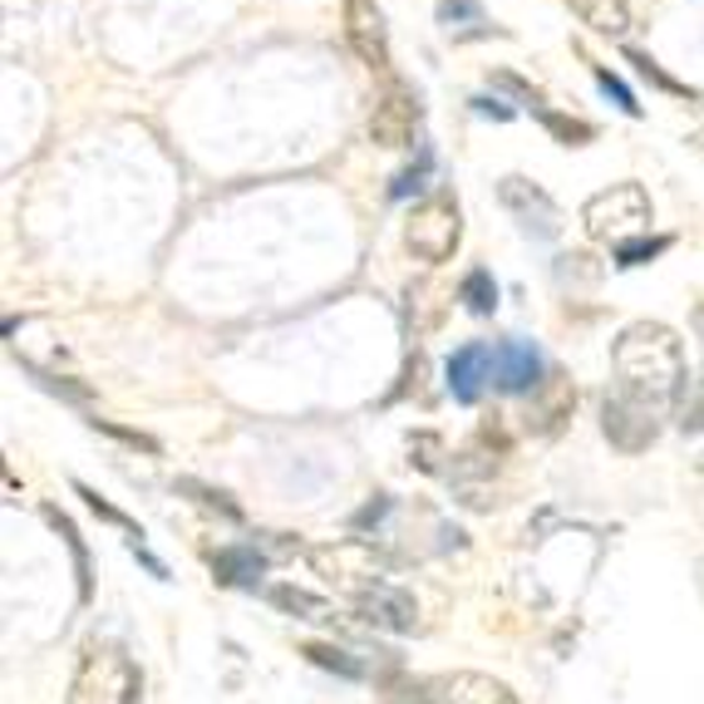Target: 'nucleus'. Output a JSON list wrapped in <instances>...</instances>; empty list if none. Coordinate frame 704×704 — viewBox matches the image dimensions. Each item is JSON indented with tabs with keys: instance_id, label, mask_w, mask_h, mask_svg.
<instances>
[{
	"instance_id": "nucleus-14",
	"label": "nucleus",
	"mask_w": 704,
	"mask_h": 704,
	"mask_svg": "<svg viewBox=\"0 0 704 704\" xmlns=\"http://www.w3.org/2000/svg\"><path fill=\"white\" fill-rule=\"evenodd\" d=\"M571 404H577V390H571L562 375H547V384L533 394V414H527V424H533L537 434H557L562 420L571 414Z\"/></svg>"
},
{
	"instance_id": "nucleus-15",
	"label": "nucleus",
	"mask_w": 704,
	"mask_h": 704,
	"mask_svg": "<svg viewBox=\"0 0 704 704\" xmlns=\"http://www.w3.org/2000/svg\"><path fill=\"white\" fill-rule=\"evenodd\" d=\"M438 25H444V35H454V40L498 35V25L488 20V10L478 5V0H438Z\"/></svg>"
},
{
	"instance_id": "nucleus-17",
	"label": "nucleus",
	"mask_w": 704,
	"mask_h": 704,
	"mask_svg": "<svg viewBox=\"0 0 704 704\" xmlns=\"http://www.w3.org/2000/svg\"><path fill=\"white\" fill-rule=\"evenodd\" d=\"M267 601H271L277 611H286V616H295V621H335L331 601L311 596V591H301V586H271Z\"/></svg>"
},
{
	"instance_id": "nucleus-9",
	"label": "nucleus",
	"mask_w": 704,
	"mask_h": 704,
	"mask_svg": "<svg viewBox=\"0 0 704 704\" xmlns=\"http://www.w3.org/2000/svg\"><path fill=\"white\" fill-rule=\"evenodd\" d=\"M420 690L428 695V704H523L513 695V685L478 675V670H444V675H428Z\"/></svg>"
},
{
	"instance_id": "nucleus-16",
	"label": "nucleus",
	"mask_w": 704,
	"mask_h": 704,
	"mask_svg": "<svg viewBox=\"0 0 704 704\" xmlns=\"http://www.w3.org/2000/svg\"><path fill=\"white\" fill-rule=\"evenodd\" d=\"M567 5L577 10V20L586 30H596V35L621 40L630 30V5L626 0H567Z\"/></svg>"
},
{
	"instance_id": "nucleus-18",
	"label": "nucleus",
	"mask_w": 704,
	"mask_h": 704,
	"mask_svg": "<svg viewBox=\"0 0 704 704\" xmlns=\"http://www.w3.org/2000/svg\"><path fill=\"white\" fill-rule=\"evenodd\" d=\"M458 301L468 305L473 315H493L498 311V281L488 267H473L463 281H458Z\"/></svg>"
},
{
	"instance_id": "nucleus-28",
	"label": "nucleus",
	"mask_w": 704,
	"mask_h": 704,
	"mask_svg": "<svg viewBox=\"0 0 704 704\" xmlns=\"http://www.w3.org/2000/svg\"><path fill=\"white\" fill-rule=\"evenodd\" d=\"M301 656H305V660H315V666H325V670H340V675H350V680H355V675H365V670L355 666V660L345 656V650H335V646H305Z\"/></svg>"
},
{
	"instance_id": "nucleus-8",
	"label": "nucleus",
	"mask_w": 704,
	"mask_h": 704,
	"mask_svg": "<svg viewBox=\"0 0 704 704\" xmlns=\"http://www.w3.org/2000/svg\"><path fill=\"white\" fill-rule=\"evenodd\" d=\"M345 40L360 55L365 69L394 79L390 75V30H384V10L375 0H345Z\"/></svg>"
},
{
	"instance_id": "nucleus-24",
	"label": "nucleus",
	"mask_w": 704,
	"mask_h": 704,
	"mask_svg": "<svg viewBox=\"0 0 704 704\" xmlns=\"http://www.w3.org/2000/svg\"><path fill=\"white\" fill-rule=\"evenodd\" d=\"M670 242L675 237H630V242H621L616 247V267H646V261H656L660 252H670Z\"/></svg>"
},
{
	"instance_id": "nucleus-19",
	"label": "nucleus",
	"mask_w": 704,
	"mask_h": 704,
	"mask_svg": "<svg viewBox=\"0 0 704 704\" xmlns=\"http://www.w3.org/2000/svg\"><path fill=\"white\" fill-rule=\"evenodd\" d=\"M537 119H543V128L562 143V148H586V143L596 138V128H591L586 119H571L562 109H537Z\"/></svg>"
},
{
	"instance_id": "nucleus-2",
	"label": "nucleus",
	"mask_w": 704,
	"mask_h": 704,
	"mask_svg": "<svg viewBox=\"0 0 704 704\" xmlns=\"http://www.w3.org/2000/svg\"><path fill=\"white\" fill-rule=\"evenodd\" d=\"M650 222H656V208H650V192L640 182H611L606 192L586 198V208H581V227L596 242H611V247L646 237Z\"/></svg>"
},
{
	"instance_id": "nucleus-30",
	"label": "nucleus",
	"mask_w": 704,
	"mask_h": 704,
	"mask_svg": "<svg viewBox=\"0 0 704 704\" xmlns=\"http://www.w3.org/2000/svg\"><path fill=\"white\" fill-rule=\"evenodd\" d=\"M75 493H79V498H85V503H89V507H94V513H99V517H109V523H119V527H134V523H128V517H124V513H119V507H109V503H104V498H99V493H94V488H85V483H75Z\"/></svg>"
},
{
	"instance_id": "nucleus-22",
	"label": "nucleus",
	"mask_w": 704,
	"mask_h": 704,
	"mask_svg": "<svg viewBox=\"0 0 704 704\" xmlns=\"http://www.w3.org/2000/svg\"><path fill=\"white\" fill-rule=\"evenodd\" d=\"M680 434H704V365L695 380H685V394H680V410H675Z\"/></svg>"
},
{
	"instance_id": "nucleus-4",
	"label": "nucleus",
	"mask_w": 704,
	"mask_h": 704,
	"mask_svg": "<svg viewBox=\"0 0 704 704\" xmlns=\"http://www.w3.org/2000/svg\"><path fill=\"white\" fill-rule=\"evenodd\" d=\"M660 420H666V410H656L650 400L621 390V384H611V390L601 394V434H606L621 454H646L660 438Z\"/></svg>"
},
{
	"instance_id": "nucleus-33",
	"label": "nucleus",
	"mask_w": 704,
	"mask_h": 704,
	"mask_svg": "<svg viewBox=\"0 0 704 704\" xmlns=\"http://www.w3.org/2000/svg\"><path fill=\"white\" fill-rule=\"evenodd\" d=\"M690 143H700V148H704V128H695V134H690Z\"/></svg>"
},
{
	"instance_id": "nucleus-5",
	"label": "nucleus",
	"mask_w": 704,
	"mask_h": 704,
	"mask_svg": "<svg viewBox=\"0 0 704 704\" xmlns=\"http://www.w3.org/2000/svg\"><path fill=\"white\" fill-rule=\"evenodd\" d=\"M311 567L321 571L325 581H331L335 591H345V596L360 601L365 591L384 586L380 577V557H375L370 543H335V547H315L311 552Z\"/></svg>"
},
{
	"instance_id": "nucleus-23",
	"label": "nucleus",
	"mask_w": 704,
	"mask_h": 704,
	"mask_svg": "<svg viewBox=\"0 0 704 704\" xmlns=\"http://www.w3.org/2000/svg\"><path fill=\"white\" fill-rule=\"evenodd\" d=\"M428 172H434V148H428V143H420V158H414L410 168H400V172L390 178V198L400 202V198H410V192H420Z\"/></svg>"
},
{
	"instance_id": "nucleus-13",
	"label": "nucleus",
	"mask_w": 704,
	"mask_h": 704,
	"mask_svg": "<svg viewBox=\"0 0 704 704\" xmlns=\"http://www.w3.org/2000/svg\"><path fill=\"white\" fill-rule=\"evenodd\" d=\"M109 670H114V650L89 640L85 656H79V670L69 680V700L65 704H104L109 695Z\"/></svg>"
},
{
	"instance_id": "nucleus-32",
	"label": "nucleus",
	"mask_w": 704,
	"mask_h": 704,
	"mask_svg": "<svg viewBox=\"0 0 704 704\" xmlns=\"http://www.w3.org/2000/svg\"><path fill=\"white\" fill-rule=\"evenodd\" d=\"M690 325H695V335H700V345H704V301L695 305V315H690Z\"/></svg>"
},
{
	"instance_id": "nucleus-31",
	"label": "nucleus",
	"mask_w": 704,
	"mask_h": 704,
	"mask_svg": "<svg viewBox=\"0 0 704 704\" xmlns=\"http://www.w3.org/2000/svg\"><path fill=\"white\" fill-rule=\"evenodd\" d=\"M94 428H104V434H114V438H124V444H134V448H158L153 438H143V434H134V428H119V424H109V420H94Z\"/></svg>"
},
{
	"instance_id": "nucleus-21",
	"label": "nucleus",
	"mask_w": 704,
	"mask_h": 704,
	"mask_svg": "<svg viewBox=\"0 0 704 704\" xmlns=\"http://www.w3.org/2000/svg\"><path fill=\"white\" fill-rule=\"evenodd\" d=\"M626 59H630V65H636V75H640V79H650V85H656V89H666V94L685 99V104H695V99H700L690 85H680L675 75H666V69H660V59H656V55H646V49H626Z\"/></svg>"
},
{
	"instance_id": "nucleus-6",
	"label": "nucleus",
	"mask_w": 704,
	"mask_h": 704,
	"mask_svg": "<svg viewBox=\"0 0 704 704\" xmlns=\"http://www.w3.org/2000/svg\"><path fill=\"white\" fill-rule=\"evenodd\" d=\"M498 202L513 212V222L527 232V237H537V242H557V237H562V212H557L552 192L537 188L533 178H517V172L498 178Z\"/></svg>"
},
{
	"instance_id": "nucleus-1",
	"label": "nucleus",
	"mask_w": 704,
	"mask_h": 704,
	"mask_svg": "<svg viewBox=\"0 0 704 704\" xmlns=\"http://www.w3.org/2000/svg\"><path fill=\"white\" fill-rule=\"evenodd\" d=\"M611 365H616V384L640 400H650L656 410H680L685 394V345L670 325L660 321H636L616 335L611 345Z\"/></svg>"
},
{
	"instance_id": "nucleus-25",
	"label": "nucleus",
	"mask_w": 704,
	"mask_h": 704,
	"mask_svg": "<svg viewBox=\"0 0 704 704\" xmlns=\"http://www.w3.org/2000/svg\"><path fill=\"white\" fill-rule=\"evenodd\" d=\"M49 523L59 527V537H65V547H69V557H75V577H79V601H89V557H85V543H79V533H75V523L69 517H59L55 507H49Z\"/></svg>"
},
{
	"instance_id": "nucleus-27",
	"label": "nucleus",
	"mask_w": 704,
	"mask_h": 704,
	"mask_svg": "<svg viewBox=\"0 0 704 704\" xmlns=\"http://www.w3.org/2000/svg\"><path fill=\"white\" fill-rule=\"evenodd\" d=\"M493 89H507V94H513L517 104H527L533 114H537V109H547V104H543V94H537V89L527 85V79H517L513 69H493Z\"/></svg>"
},
{
	"instance_id": "nucleus-12",
	"label": "nucleus",
	"mask_w": 704,
	"mask_h": 704,
	"mask_svg": "<svg viewBox=\"0 0 704 704\" xmlns=\"http://www.w3.org/2000/svg\"><path fill=\"white\" fill-rule=\"evenodd\" d=\"M360 616L370 621V626H380V630H394V636H404V630H414L420 626V601L410 596V591H400V586H375V591H365L360 601Z\"/></svg>"
},
{
	"instance_id": "nucleus-7",
	"label": "nucleus",
	"mask_w": 704,
	"mask_h": 704,
	"mask_svg": "<svg viewBox=\"0 0 704 704\" xmlns=\"http://www.w3.org/2000/svg\"><path fill=\"white\" fill-rule=\"evenodd\" d=\"M420 134V94H414L404 79H390V89L380 94L370 114V143L380 148H410Z\"/></svg>"
},
{
	"instance_id": "nucleus-3",
	"label": "nucleus",
	"mask_w": 704,
	"mask_h": 704,
	"mask_svg": "<svg viewBox=\"0 0 704 704\" xmlns=\"http://www.w3.org/2000/svg\"><path fill=\"white\" fill-rule=\"evenodd\" d=\"M463 242V212H458L454 192H428L410 208V222H404V247L414 252L420 261L438 267L448 261Z\"/></svg>"
},
{
	"instance_id": "nucleus-11",
	"label": "nucleus",
	"mask_w": 704,
	"mask_h": 704,
	"mask_svg": "<svg viewBox=\"0 0 704 704\" xmlns=\"http://www.w3.org/2000/svg\"><path fill=\"white\" fill-rule=\"evenodd\" d=\"M444 375H448V394H454L458 404H478L483 384L493 380V345H483V340L458 345V350L448 355Z\"/></svg>"
},
{
	"instance_id": "nucleus-10",
	"label": "nucleus",
	"mask_w": 704,
	"mask_h": 704,
	"mask_svg": "<svg viewBox=\"0 0 704 704\" xmlns=\"http://www.w3.org/2000/svg\"><path fill=\"white\" fill-rule=\"evenodd\" d=\"M493 384L503 394H537L547 384L543 350L533 340H498L493 345Z\"/></svg>"
},
{
	"instance_id": "nucleus-29",
	"label": "nucleus",
	"mask_w": 704,
	"mask_h": 704,
	"mask_svg": "<svg viewBox=\"0 0 704 704\" xmlns=\"http://www.w3.org/2000/svg\"><path fill=\"white\" fill-rule=\"evenodd\" d=\"M468 104H473V114L498 119V124H507V119L517 114V109H513V104H503V99H498V94H473V99H468Z\"/></svg>"
},
{
	"instance_id": "nucleus-20",
	"label": "nucleus",
	"mask_w": 704,
	"mask_h": 704,
	"mask_svg": "<svg viewBox=\"0 0 704 704\" xmlns=\"http://www.w3.org/2000/svg\"><path fill=\"white\" fill-rule=\"evenodd\" d=\"M212 571H217V581H232V586H242V581L261 577V552H257V547H227V552H217Z\"/></svg>"
},
{
	"instance_id": "nucleus-26",
	"label": "nucleus",
	"mask_w": 704,
	"mask_h": 704,
	"mask_svg": "<svg viewBox=\"0 0 704 704\" xmlns=\"http://www.w3.org/2000/svg\"><path fill=\"white\" fill-rule=\"evenodd\" d=\"M591 75H596L601 94H606V99H616V104L626 109L630 119H640V104H636V94H630V85H626V79H621V75H611L606 65H591Z\"/></svg>"
}]
</instances>
